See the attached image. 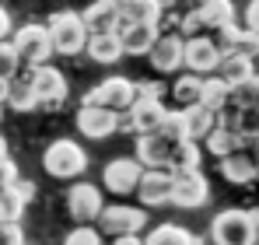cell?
Segmentation results:
<instances>
[{"label":"cell","instance_id":"ac0fdd59","mask_svg":"<svg viewBox=\"0 0 259 245\" xmlns=\"http://www.w3.org/2000/svg\"><path fill=\"white\" fill-rule=\"evenodd\" d=\"M116 35L123 42V53L126 56H147L151 42L158 39V28L151 21H126V25L116 28Z\"/></svg>","mask_w":259,"mask_h":245},{"label":"cell","instance_id":"6da1fadb","mask_svg":"<svg viewBox=\"0 0 259 245\" xmlns=\"http://www.w3.org/2000/svg\"><path fill=\"white\" fill-rule=\"evenodd\" d=\"M46 28L53 39V53H60V56H77L88 42V25L81 11H56V14H49Z\"/></svg>","mask_w":259,"mask_h":245},{"label":"cell","instance_id":"cb8c5ba5","mask_svg":"<svg viewBox=\"0 0 259 245\" xmlns=\"http://www.w3.org/2000/svg\"><path fill=\"white\" fill-rule=\"evenodd\" d=\"M200 88H203V77H200V74H193V70L179 74V77H175V84H172V102H175V109L196 105V102H200Z\"/></svg>","mask_w":259,"mask_h":245},{"label":"cell","instance_id":"d6a6232c","mask_svg":"<svg viewBox=\"0 0 259 245\" xmlns=\"http://www.w3.org/2000/svg\"><path fill=\"white\" fill-rule=\"evenodd\" d=\"M18 67H21V56H18L14 42H11V39H0V77L18 74Z\"/></svg>","mask_w":259,"mask_h":245},{"label":"cell","instance_id":"30bf717a","mask_svg":"<svg viewBox=\"0 0 259 245\" xmlns=\"http://www.w3.org/2000/svg\"><path fill=\"white\" fill-rule=\"evenodd\" d=\"M182 46H186V39L179 32H158V39L151 42V49H147L151 70H158V74L182 70Z\"/></svg>","mask_w":259,"mask_h":245},{"label":"cell","instance_id":"e575fe53","mask_svg":"<svg viewBox=\"0 0 259 245\" xmlns=\"http://www.w3.org/2000/svg\"><path fill=\"white\" fill-rule=\"evenodd\" d=\"M200 32H203L200 11H196V7H189V11L179 18V35H182V39H189V35H200Z\"/></svg>","mask_w":259,"mask_h":245},{"label":"cell","instance_id":"74e56055","mask_svg":"<svg viewBox=\"0 0 259 245\" xmlns=\"http://www.w3.org/2000/svg\"><path fill=\"white\" fill-rule=\"evenodd\" d=\"M137 95H144V98H165L168 88L161 81H137Z\"/></svg>","mask_w":259,"mask_h":245},{"label":"cell","instance_id":"681fc988","mask_svg":"<svg viewBox=\"0 0 259 245\" xmlns=\"http://www.w3.org/2000/svg\"><path fill=\"white\" fill-rule=\"evenodd\" d=\"M256 245H259V242H256Z\"/></svg>","mask_w":259,"mask_h":245},{"label":"cell","instance_id":"2e32d148","mask_svg":"<svg viewBox=\"0 0 259 245\" xmlns=\"http://www.w3.org/2000/svg\"><path fill=\"white\" fill-rule=\"evenodd\" d=\"M35 91H32V63H21L18 74L7 77V91H4V105L14 112H32L35 109Z\"/></svg>","mask_w":259,"mask_h":245},{"label":"cell","instance_id":"f1b7e54d","mask_svg":"<svg viewBox=\"0 0 259 245\" xmlns=\"http://www.w3.org/2000/svg\"><path fill=\"white\" fill-rule=\"evenodd\" d=\"M144 245H196V238H193L186 228H179V224H158V228L144 238Z\"/></svg>","mask_w":259,"mask_h":245},{"label":"cell","instance_id":"60d3db41","mask_svg":"<svg viewBox=\"0 0 259 245\" xmlns=\"http://www.w3.org/2000/svg\"><path fill=\"white\" fill-rule=\"evenodd\" d=\"M112 245H144V238H140V231H133V235H112Z\"/></svg>","mask_w":259,"mask_h":245},{"label":"cell","instance_id":"484cf974","mask_svg":"<svg viewBox=\"0 0 259 245\" xmlns=\"http://www.w3.org/2000/svg\"><path fill=\"white\" fill-rule=\"evenodd\" d=\"M203 144H207V151L217 154V158H224V154H231V151H238V147H245V140L235 133V130H228V126H221L217 123L214 130L203 137Z\"/></svg>","mask_w":259,"mask_h":245},{"label":"cell","instance_id":"d6986e66","mask_svg":"<svg viewBox=\"0 0 259 245\" xmlns=\"http://www.w3.org/2000/svg\"><path fill=\"white\" fill-rule=\"evenodd\" d=\"M221 175H224L231 186H249V182L259 179V168H256V161H252V154H249L245 147H238V151H231V154L221 158Z\"/></svg>","mask_w":259,"mask_h":245},{"label":"cell","instance_id":"7dc6e473","mask_svg":"<svg viewBox=\"0 0 259 245\" xmlns=\"http://www.w3.org/2000/svg\"><path fill=\"white\" fill-rule=\"evenodd\" d=\"M189 7H203V4H210V0H186Z\"/></svg>","mask_w":259,"mask_h":245},{"label":"cell","instance_id":"f6af8a7d","mask_svg":"<svg viewBox=\"0 0 259 245\" xmlns=\"http://www.w3.org/2000/svg\"><path fill=\"white\" fill-rule=\"evenodd\" d=\"M252 224H256V242H259V207L252 210Z\"/></svg>","mask_w":259,"mask_h":245},{"label":"cell","instance_id":"603a6c76","mask_svg":"<svg viewBox=\"0 0 259 245\" xmlns=\"http://www.w3.org/2000/svg\"><path fill=\"white\" fill-rule=\"evenodd\" d=\"M200 161H203L200 140L182 137V140L172 147V154H168V172H189V168H200Z\"/></svg>","mask_w":259,"mask_h":245},{"label":"cell","instance_id":"7a4b0ae2","mask_svg":"<svg viewBox=\"0 0 259 245\" xmlns=\"http://www.w3.org/2000/svg\"><path fill=\"white\" fill-rule=\"evenodd\" d=\"M42 168L53 175V179H77V175L88 168V154H84V147H81L77 140L60 137V140H53V144L46 147Z\"/></svg>","mask_w":259,"mask_h":245},{"label":"cell","instance_id":"ee69618b","mask_svg":"<svg viewBox=\"0 0 259 245\" xmlns=\"http://www.w3.org/2000/svg\"><path fill=\"white\" fill-rule=\"evenodd\" d=\"M249 63H252V74H259V53H252V56H249Z\"/></svg>","mask_w":259,"mask_h":245},{"label":"cell","instance_id":"7c38bea8","mask_svg":"<svg viewBox=\"0 0 259 245\" xmlns=\"http://www.w3.org/2000/svg\"><path fill=\"white\" fill-rule=\"evenodd\" d=\"M116 123H119V112H112L105 105H81L74 116L77 133H84L88 140H102V137L116 133Z\"/></svg>","mask_w":259,"mask_h":245},{"label":"cell","instance_id":"277c9868","mask_svg":"<svg viewBox=\"0 0 259 245\" xmlns=\"http://www.w3.org/2000/svg\"><path fill=\"white\" fill-rule=\"evenodd\" d=\"M32 91H35V109H46V112H60L63 102H67V77L49 67V63H35L32 67Z\"/></svg>","mask_w":259,"mask_h":245},{"label":"cell","instance_id":"8992f818","mask_svg":"<svg viewBox=\"0 0 259 245\" xmlns=\"http://www.w3.org/2000/svg\"><path fill=\"white\" fill-rule=\"evenodd\" d=\"M95 221H98V231H102L105 238H112V235H133V231H144L147 210H144V207L116 203V207H102Z\"/></svg>","mask_w":259,"mask_h":245},{"label":"cell","instance_id":"836d02e7","mask_svg":"<svg viewBox=\"0 0 259 245\" xmlns=\"http://www.w3.org/2000/svg\"><path fill=\"white\" fill-rule=\"evenodd\" d=\"M238 32H242V28H238L235 21H228V25L214 28V35H210V39L217 42V49H221V53H231V49H235V39H238Z\"/></svg>","mask_w":259,"mask_h":245},{"label":"cell","instance_id":"5b68a950","mask_svg":"<svg viewBox=\"0 0 259 245\" xmlns=\"http://www.w3.org/2000/svg\"><path fill=\"white\" fill-rule=\"evenodd\" d=\"M133 102H137V81H130V77H105L81 98V105H105L112 112H126Z\"/></svg>","mask_w":259,"mask_h":245},{"label":"cell","instance_id":"8fae6325","mask_svg":"<svg viewBox=\"0 0 259 245\" xmlns=\"http://www.w3.org/2000/svg\"><path fill=\"white\" fill-rule=\"evenodd\" d=\"M140 196L144 207H165L172 203V172L168 168H144L140 172V182L133 189Z\"/></svg>","mask_w":259,"mask_h":245},{"label":"cell","instance_id":"4fadbf2b","mask_svg":"<svg viewBox=\"0 0 259 245\" xmlns=\"http://www.w3.org/2000/svg\"><path fill=\"white\" fill-rule=\"evenodd\" d=\"M102 207H105L102 203V193H98V186H91V182H74V186L67 189V214H70L77 224H91Z\"/></svg>","mask_w":259,"mask_h":245},{"label":"cell","instance_id":"e0dca14e","mask_svg":"<svg viewBox=\"0 0 259 245\" xmlns=\"http://www.w3.org/2000/svg\"><path fill=\"white\" fill-rule=\"evenodd\" d=\"M165 102L161 98H144L137 95V102L126 109V119H130V133H154L161 119H165Z\"/></svg>","mask_w":259,"mask_h":245},{"label":"cell","instance_id":"3957f363","mask_svg":"<svg viewBox=\"0 0 259 245\" xmlns=\"http://www.w3.org/2000/svg\"><path fill=\"white\" fill-rule=\"evenodd\" d=\"M210 245H256V224L249 210H221L210 221Z\"/></svg>","mask_w":259,"mask_h":245},{"label":"cell","instance_id":"5bb4252c","mask_svg":"<svg viewBox=\"0 0 259 245\" xmlns=\"http://www.w3.org/2000/svg\"><path fill=\"white\" fill-rule=\"evenodd\" d=\"M140 172H144V165L137 161V158H116V161L105 165L102 182H105V189H109L112 196H126V193H133V189H137Z\"/></svg>","mask_w":259,"mask_h":245},{"label":"cell","instance_id":"44dd1931","mask_svg":"<svg viewBox=\"0 0 259 245\" xmlns=\"http://www.w3.org/2000/svg\"><path fill=\"white\" fill-rule=\"evenodd\" d=\"M179 112H182V126H186V137H189V140H203V137L217 126V112L207 109L203 102L186 105V109H179Z\"/></svg>","mask_w":259,"mask_h":245},{"label":"cell","instance_id":"f35d334b","mask_svg":"<svg viewBox=\"0 0 259 245\" xmlns=\"http://www.w3.org/2000/svg\"><path fill=\"white\" fill-rule=\"evenodd\" d=\"M11 189H14V193H18V196H21L25 203H32V200H35V186H32L28 179H21V175H18V179L11 182Z\"/></svg>","mask_w":259,"mask_h":245},{"label":"cell","instance_id":"c3c4849f","mask_svg":"<svg viewBox=\"0 0 259 245\" xmlns=\"http://www.w3.org/2000/svg\"><path fill=\"white\" fill-rule=\"evenodd\" d=\"M196 245H207V242H200V238H196Z\"/></svg>","mask_w":259,"mask_h":245},{"label":"cell","instance_id":"9a60e30c","mask_svg":"<svg viewBox=\"0 0 259 245\" xmlns=\"http://www.w3.org/2000/svg\"><path fill=\"white\" fill-rule=\"evenodd\" d=\"M175 144H179V140L165 137L161 130H154V133H137V161L144 165V168H168V154H172Z\"/></svg>","mask_w":259,"mask_h":245},{"label":"cell","instance_id":"bcb514c9","mask_svg":"<svg viewBox=\"0 0 259 245\" xmlns=\"http://www.w3.org/2000/svg\"><path fill=\"white\" fill-rule=\"evenodd\" d=\"M4 158H7V140L0 137V161H4Z\"/></svg>","mask_w":259,"mask_h":245},{"label":"cell","instance_id":"ffe728a7","mask_svg":"<svg viewBox=\"0 0 259 245\" xmlns=\"http://www.w3.org/2000/svg\"><path fill=\"white\" fill-rule=\"evenodd\" d=\"M84 49H88V56H91L95 63H102V67H109V63H116V60L126 56L116 32H88Z\"/></svg>","mask_w":259,"mask_h":245},{"label":"cell","instance_id":"52a82bcc","mask_svg":"<svg viewBox=\"0 0 259 245\" xmlns=\"http://www.w3.org/2000/svg\"><path fill=\"white\" fill-rule=\"evenodd\" d=\"M14 49H18V56H21V63H49V56H53V39H49V28L46 25H21L14 35Z\"/></svg>","mask_w":259,"mask_h":245},{"label":"cell","instance_id":"f546056e","mask_svg":"<svg viewBox=\"0 0 259 245\" xmlns=\"http://www.w3.org/2000/svg\"><path fill=\"white\" fill-rule=\"evenodd\" d=\"M235 105H259V74H249L245 81L231 84V98Z\"/></svg>","mask_w":259,"mask_h":245},{"label":"cell","instance_id":"7bdbcfd3","mask_svg":"<svg viewBox=\"0 0 259 245\" xmlns=\"http://www.w3.org/2000/svg\"><path fill=\"white\" fill-rule=\"evenodd\" d=\"M245 151L252 154V161H256V168H259V137L256 140H245Z\"/></svg>","mask_w":259,"mask_h":245},{"label":"cell","instance_id":"ba28073f","mask_svg":"<svg viewBox=\"0 0 259 245\" xmlns=\"http://www.w3.org/2000/svg\"><path fill=\"white\" fill-rule=\"evenodd\" d=\"M210 196V186L203 179L200 168H189V172H172V203L182 210H196V207L207 203Z\"/></svg>","mask_w":259,"mask_h":245},{"label":"cell","instance_id":"8d00e7d4","mask_svg":"<svg viewBox=\"0 0 259 245\" xmlns=\"http://www.w3.org/2000/svg\"><path fill=\"white\" fill-rule=\"evenodd\" d=\"M235 53H242V56H252V53H259V32H252V28H242V32H238V39H235Z\"/></svg>","mask_w":259,"mask_h":245},{"label":"cell","instance_id":"7402d4cb","mask_svg":"<svg viewBox=\"0 0 259 245\" xmlns=\"http://www.w3.org/2000/svg\"><path fill=\"white\" fill-rule=\"evenodd\" d=\"M88 32H116L119 28V11L109 4V0H95L88 11H81Z\"/></svg>","mask_w":259,"mask_h":245},{"label":"cell","instance_id":"b9f144b4","mask_svg":"<svg viewBox=\"0 0 259 245\" xmlns=\"http://www.w3.org/2000/svg\"><path fill=\"white\" fill-rule=\"evenodd\" d=\"M7 35H11V18H7V11L0 4V39H7Z\"/></svg>","mask_w":259,"mask_h":245},{"label":"cell","instance_id":"d590c367","mask_svg":"<svg viewBox=\"0 0 259 245\" xmlns=\"http://www.w3.org/2000/svg\"><path fill=\"white\" fill-rule=\"evenodd\" d=\"M0 245H25L21 221H11V217H4V221H0Z\"/></svg>","mask_w":259,"mask_h":245},{"label":"cell","instance_id":"d4e9b609","mask_svg":"<svg viewBox=\"0 0 259 245\" xmlns=\"http://www.w3.org/2000/svg\"><path fill=\"white\" fill-rule=\"evenodd\" d=\"M228 98H231V84L224 81L221 74H207V77H203V88H200V102H203L207 109L221 112V109L228 105Z\"/></svg>","mask_w":259,"mask_h":245},{"label":"cell","instance_id":"1f68e13d","mask_svg":"<svg viewBox=\"0 0 259 245\" xmlns=\"http://www.w3.org/2000/svg\"><path fill=\"white\" fill-rule=\"evenodd\" d=\"M63 245H105V235H102L98 228H91V224H77V228L63 238Z\"/></svg>","mask_w":259,"mask_h":245},{"label":"cell","instance_id":"4316f807","mask_svg":"<svg viewBox=\"0 0 259 245\" xmlns=\"http://www.w3.org/2000/svg\"><path fill=\"white\" fill-rule=\"evenodd\" d=\"M214 74H221L228 84H238L252 74V63H249V56H242V53L231 49V53H221V63H217Z\"/></svg>","mask_w":259,"mask_h":245},{"label":"cell","instance_id":"ab89813d","mask_svg":"<svg viewBox=\"0 0 259 245\" xmlns=\"http://www.w3.org/2000/svg\"><path fill=\"white\" fill-rule=\"evenodd\" d=\"M245 28L259 32V0H249V7H245Z\"/></svg>","mask_w":259,"mask_h":245},{"label":"cell","instance_id":"83f0119b","mask_svg":"<svg viewBox=\"0 0 259 245\" xmlns=\"http://www.w3.org/2000/svg\"><path fill=\"white\" fill-rule=\"evenodd\" d=\"M200 11V21H203V28H221V25H228V21H235V4L231 0H210V4H203V7H196Z\"/></svg>","mask_w":259,"mask_h":245},{"label":"cell","instance_id":"9c48e42d","mask_svg":"<svg viewBox=\"0 0 259 245\" xmlns=\"http://www.w3.org/2000/svg\"><path fill=\"white\" fill-rule=\"evenodd\" d=\"M217 63H221V49H217V42L210 35H189L186 46H182V67L186 70H193V74H200V77H207V74H214Z\"/></svg>","mask_w":259,"mask_h":245},{"label":"cell","instance_id":"4dcf8cb0","mask_svg":"<svg viewBox=\"0 0 259 245\" xmlns=\"http://www.w3.org/2000/svg\"><path fill=\"white\" fill-rule=\"evenodd\" d=\"M25 200L11 189V186H0V210H4V217H11V221H21V214H25Z\"/></svg>","mask_w":259,"mask_h":245}]
</instances>
